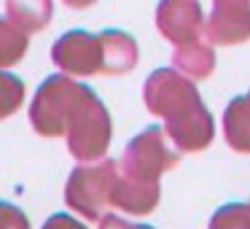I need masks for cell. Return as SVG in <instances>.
Wrapping results in <instances>:
<instances>
[{"instance_id":"cell-1","label":"cell","mask_w":250,"mask_h":229,"mask_svg":"<svg viewBox=\"0 0 250 229\" xmlns=\"http://www.w3.org/2000/svg\"><path fill=\"white\" fill-rule=\"evenodd\" d=\"M143 100L151 114L164 119V130L180 151H202L212 143V116L202 103L194 81L180 70H153L143 87Z\"/></svg>"},{"instance_id":"cell-2","label":"cell","mask_w":250,"mask_h":229,"mask_svg":"<svg viewBox=\"0 0 250 229\" xmlns=\"http://www.w3.org/2000/svg\"><path fill=\"white\" fill-rule=\"evenodd\" d=\"M180 162V148L169 140L167 130L146 127L129 140L119 159V178L113 205L132 216H146L159 205V175Z\"/></svg>"},{"instance_id":"cell-3","label":"cell","mask_w":250,"mask_h":229,"mask_svg":"<svg viewBox=\"0 0 250 229\" xmlns=\"http://www.w3.org/2000/svg\"><path fill=\"white\" fill-rule=\"evenodd\" d=\"M94 89L73 81L70 76H49L41 89L35 92V100L30 105V124L38 135L60 137L67 135L70 121L81 111V105L89 100Z\"/></svg>"},{"instance_id":"cell-4","label":"cell","mask_w":250,"mask_h":229,"mask_svg":"<svg viewBox=\"0 0 250 229\" xmlns=\"http://www.w3.org/2000/svg\"><path fill=\"white\" fill-rule=\"evenodd\" d=\"M116 178H119V162L113 159L78 164L67 178L65 202L83 218L100 221L105 216V207L113 202Z\"/></svg>"},{"instance_id":"cell-5","label":"cell","mask_w":250,"mask_h":229,"mask_svg":"<svg viewBox=\"0 0 250 229\" xmlns=\"http://www.w3.org/2000/svg\"><path fill=\"white\" fill-rule=\"evenodd\" d=\"M110 114L97 94H89L67 130V148L78 162H100L110 146Z\"/></svg>"},{"instance_id":"cell-6","label":"cell","mask_w":250,"mask_h":229,"mask_svg":"<svg viewBox=\"0 0 250 229\" xmlns=\"http://www.w3.org/2000/svg\"><path fill=\"white\" fill-rule=\"evenodd\" d=\"M51 60L65 76H94L103 73V41L100 33L70 30L51 46Z\"/></svg>"},{"instance_id":"cell-7","label":"cell","mask_w":250,"mask_h":229,"mask_svg":"<svg viewBox=\"0 0 250 229\" xmlns=\"http://www.w3.org/2000/svg\"><path fill=\"white\" fill-rule=\"evenodd\" d=\"M205 38L215 46H234L250 38V0H212Z\"/></svg>"},{"instance_id":"cell-8","label":"cell","mask_w":250,"mask_h":229,"mask_svg":"<svg viewBox=\"0 0 250 229\" xmlns=\"http://www.w3.org/2000/svg\"><path fill=\"white\" fill-rule=\"evenodd\" d=\"M156 27L175 46L199 41V33L205 30L202 6L196 0H162L156 8Z\"/></svg>"},{"instance_id":"cell-9","label":"cell","mask_w":250,"mask_h":229,"mask_svg":"<svg viewBox=\"0 0 250 229\" xmlns=\"http://www.w3.org/2000/svg\"><path fill=\"white\" fill-rule=\"evenodd\" d=\"M103 41V73L105 76H124L137 65V44L132 35L121 30L100 33Z\"/></svg>"},{"instance_id":"cell-10","label":"cell","mask_w":250,"mask_h":229,"mask_svg":"<svg viewBox=\"0 0 250 229\" xmlns=\"http://www.w3.org/2000/svg\"><path fill=\"white\" fill-rule=\"evenodd\" d=\"M175 70H180L183 76H188L191 81H202L215 70V51H212L210 41H191L175 49L172 54Z\"/></svg>"},{"instance_id":"cell-11","label":"cell","mask_w":250,"mask_h":229,"mask_svg":"<svg viewBox=\"0 0 250 229\" xmlns=\"http://www.w3.org/2000/svg\"><path fill=\"white\" fill-rule=\"evenodd\" d=\"M223 137L239 154H250V92L234 97L223 111Z\"/></svg>"},{"instance_id":"cell-12","label":"cell","mask_w":250,"mask_h":229,"mask_svg":"<svg viewBox=\"0 0 250 229\" xmlns=\"http://www.w3.org/2000/svg\"><path fill=\"white\" fill-rule=\"evenodd\" d=\"M6 19L24 33H41L51 22V0H6Z\"/></svg>"},{"instance_id":"cell-13","label":"cell","mask_w":250,"mask_h":229,"mask_svg":"<svg viewBox=\"0 0 250 229\" xmlns=\"http://www.w3.org/2000/svg\"><path fill=\"white\" fill-rule=\"evenodd\" d=\"M27 35L22 27H17L14 22L3 19L0 22V65L11 68L14 62H19L27 51Z\"/></svg>"},{"instance_id":"cell-14","label":"cell","mask_w":250,"mask_h":229,"mask_svg":"<svg viewBox=\"0 0 250 229\" xmlns=\"http://www.w3.org/2000/svg\"><path fill=\"white\" fill-rule=\"evenodd\" d=\"M210 229H250V202H231L215 210Z\"/></svg>"},{"instance_id":"cell-15","label":"cell","mask_w":250,"mask_h":229,"mask_svg":"<svg viewBox=\"0 0 250 229\" xmlns=\"http://www.w3.org/2000/svg\"><path fill=\"white\" fill-rule=\"evenodd\" d=\"M24 97V84L17 81L11 73H3L0 76V100H3V114L0 116H11L17 111V105Z\"/></svg>"},{"instance_id":"cell-16","label":"cell","mask_w":250,"mask_h":229,"mask_svg":"<svg viewBox=\"0 0 250 229\" xmlns=\"http://www.w3.org/2000/svg\"><path fill=\"white\" fill-rule=\"evenodd\" d=\"M0 229H30V221L19 207H14L11 202L0 205Z\"/></svg>"},{"instance_id":"cell-17","label":"cell","mask_w":250,"mask_h":229,"mask_svg":"<svg viewBox=\"0 0 250 229\" xmlns=\"http://www.w3.org/2000/svg\"><path fill=\"white\" fill-rule=\"evenodd\" d=\"M43 229H86V224L76 221L73 216H65V213H54V216L43 224Z\"/></svg>"},{"instance_id":"cell-18","label":"cell","mask_w":250,"mask_h":229,"mask_svg":"<svg viewBox=\"0 0 250 229\" xmlns=\"http://www.w3.org/2000/svg\"><path fill=\"white\" fill-rule=\"evenodd\" d=\"M100 229H153V227H148V224H132V221H124V218L108 213V216L100 218Z\"/></svg>"},{"instance_id":"cell-19","label":"cell","mask_w":250,"mask_h":229,"mask_svg":"<svg viewBox=\"0 0 250 229\" xmlns=\"http://www.w3.org/2000/svg\"><path fill=\"white\" fill-rule=\"evenodd\" d=\"M65 6H70V8H89V6H94L97 0H62Z\"/></svg>"}]
</instances>
